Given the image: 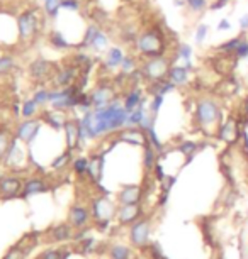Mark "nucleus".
<instances>
[{"label":"nucleus","mask_w":248,"mask_h":259,"mask_svg":"<svg viewBox=\"0 0 248 259\" xmlns=\"http://www.w3.org/2000/svg\"><path fill=\"white\" fill-rule=\"evenodd\" d=\"M128 112L124 105L112 102L108 107H100L94 112H88L80 124V132L87 134L88 137H97L110 131H118L128 124Z\"/></svg>","instance_id":"f257e3e1"},{"label":"nucleus","mask_w":248,"mask_h":259,"mask_svg":"<svg viewBox=\"0 0 248 259\" xmlns=\"http://www.w3.org/2000/svg\"><path fill=\"white\" fill-rule=\"evenodd\" d=\"M166 36L158 25L144 29L143 32L136 37L134 41V49L140 56H143L144 59L148 58H158V56L166 54Z\"/></svg>","instance_id":"f03ea898"},{"label":"nucleus","mask_w":248,"mask_h":259,"mask_svg":"<svg viewBox=\"0 0 248 259\" xmlns=\"http://www.w3.org/2000/svg\"><path fill=\"white\" fill-rule=\"evenodd\" d=\"M194 120L199 129L206 132H212L220 129V124L223 120V110L216 98L212 97H200L196 102Z\"/></svg>","instance_id":"7ed1b4c3"},{"label":"nucleus","mask_w":248,"mask_h":259,"mask_svg":"<svg viewBox=\"0 0 248 259\" xmlns=\"http://www.w3.org/2000/svg\"><path fill=\"white\" fill-rule=\"evenodd\" d=\"M175 58H166L165 56H158V58H148L144 59L141 64L140 71L143 75V78L150 81V83H155V81H162L168 78V71L172 68V61Z\"/></svg>","instance_id":"20e7f679"},{"label":"nucleus","mask_w":248,"mask_h":259,"mask_svg":"<svg viewBox=\"0 0 248 259\" xmlns=\"http://www.w3.org/2000/svg\"><path fill=\"white\" fill-rule=\"evenodd\" d=\"M150 232H152V222L150 219H140L130 229V241L134 248H144L150 241Z\"/></svg>","instance_id":"39448f33"},{"label":"nucleus","mask_w":248,"mask_h":259,"mask_svg":"<svg viewBox=\"0 0 248 259\" xmlns=\"http://www.w3.org/2000/svg\"><path fill=\"white\" fill-rule=\"evenodd\" d=\"M238 64V59L233 58L230 54H220L218 53L216 56H212L211 59V66H212V71H216L221 78H226V76H232L234 68Z\"/></svg>","instance_id":"423d86ee"},{"label":"nucleus","mask_w":248,"mask_h":259,"mask_svg":"<svg viewBox=\"0 0 248 259\" xmlns=\"http://www.w3.org/2000/svg\"><path fill=\"white\" fill-rule=\"evenodd\" d=\"M114 97H116V92H114L112 86L109 85H102L97 86L96 90L90 95V103L96 109H100V107H108L114 102Z\"/></svg>","instance_id":"0eeeda50"},{"label":"nucleus","mask_w":248,"mask_h":259,"mask_svg":"<svg viewBox=\"0 0 248 259\" xmlns=\"http://www.w3.org/2000/svg\"><path fill=\"white\" fill-rule=\"evenodd\" d=\"M240 127H238V122L234 119H228L226 122H223L218 129V137L221 141L226 142V144H233V142L238 141L240 137Z\"/></svg>","instance_id":"6e6552de"},{"label":"nucleus","mask_w":248,"mask_h":259,"mask_svg":"<svg viewBox=\"0 0 248 259\" xmlns=\"http://www.w3.org/2000/svg\"><path fill=\"white\" fill-rule=\"evenodd\" d=\"M116 215H118V220L122 224V226H132V224L138 222L141 219V207H140V204L121 205L116 212Z\"/></svg>","instance_id":"1a4fd4ad"},{"label":"nucleus","mask_w":248,"mask_h":259,"mask_svg":"<svg viewBox=\"0 0 248 259\" xmlns=\"http://www.w3.org/2000/svg\"><path fill=\"white\" fill-rule=\"evenodd\" d=\"M19 31L24 39H29L38 31V17L34 12H24L19 17Z\"/></svg>","instance_id":"9d476101"},{"label":"nucleus","mask_w":248,"mask_h":259,"mask_svg":"<svg viewBox=\"0 0 248 259\" xmlns=\"http://www.w3.org/2000/svg\"><path fill=\"white\" fill-rule=\"evenodd\" d=\"M190 70L186 66H180V64H172L168 71V80L177 86V88H184V86L189 85L190 81Z\"/></svg>","instance_id":"9b49d317"},{"label":"nucleus","mask_w":248,"mask_h":259,"mask_svg":"<svg viewBox=\"0 0 248 259\" xmlns=\"http://www.w3.org/2000/svg\"><path fill=\"white\" fill-rule=\"evenodd\" d=\"M119 137H121V141H124V142H130V144H134V146H143V148L146 144H150L146 132L140 127L126 129V131H122L119 134Z\"/></svg>","instance_id":"f8f14e48"},{"label":"nucleus","mask_w":248,"mask_h":259,"mask_svg":"<svg viewBox=\"0 0 248 259\" xmlns=\"http://www.w3.org/2000/svg\"><path fill=\"white\" fill-rule=\"evenodd\" d=\"M140 200H141V188L138 185L124 187L118 195L119 205H134V204H140Z\"/></svg>","instance_id":"ddd939ff"},{"label":"nucleus","mask_w":248,"mask_h":259,"mask_svg":"<svg viewBox=\"0 0 248 259\" xmlns=\"http://www.w3.org/2000/svg\"><path fill=\"white\" fill-rule=\"evenodd\" d=\"M114 214H116L114 205L110 204L108 198H97L94 202V215L99 220H109Z\"/></svg>","instance_id":"4468645a"},{"label":"nucleus","mask_w":248,"mask_h":259,"mask_svg":"<svg viewBox=\"0 0 248 259\" xmlns=\"http://www.w3.org/2000/svg\"><path fill=\"white\" fill-rule=\"evenodd\" d=\"M38 131H40V122L38 120H26L17 129V139L24 142H31L36 137Z\"/></svg>","instance_id":"2eb2a0df"},{"label":"nucleus","mask_w":248,"mask_h":259,"mask_svg":"<svg viewBox=\"0 0 248 259\" xmlns=\"http://www.w3.org/2000/svg\"><path fill=\"white\" fill-rule=\"evenodd\" d=\"M68 215H70V224L74 227H84L85 224L88 222V219H90L88 210L82 205H74L70 209V214Z\"/></svg>","instance_id":"dca6fc26"},{"label":"nucleus","mask_w":248,"mask_h":259,"mask_svg":"<svg viewBox=\"0 0 248 259\" xmlns=\"http://www.w3.org/2000/svg\"><path fill=\"white\" fill-rule=\"evenodd\" d=\"M20 190H22V183L17 178H4L0 181V193L6 198L19 195Z\"/></svg>","instance_id":"f3484780"},{"label":"nucleus","mask_w":248,"mask_h":259,"mask_svg":"<svg viewBox=\"0 0 248 259\" xmlns=\"http://www.w3.org/2000/svg\"><path fill=\"white\" fill-rule=\"evenodd\" d=\"M143 102H144L143 92H141L140 88H132L126 93V98H124V109H126V112L130 114V112H132L134 109H138Z\"/></svg>","instance_id":"a211bd4d"},{"label":"nucleus","mask_w":248,"mask_h":259,"mask_svg":"<svg viewBox=\"0 0 248 259\" xmlns=\"http://www.w3.org/2000/svg\"><path fill=\"white\" fill-rule=\"evenodd\" d=\"M192 54H194V49L190 47V44H187V42H178L177 49H175V56H177V58H180L184 61V66L189 68L190 71L194 70V64L190 63Z\"/></svg>","instance_id":"6ab92c4d"},{"label":"nucleus","mask_w":248,"mask_h":259,"mask_svg":"<svg viewBox=\"0 0 248 259\" xmlns=\"http://www.w3.org/2000/svg\"><path fill=\"white\" fill-rule=\"evenodd\" d=\"M218 88H220V93L224 95V97H228V95H234L240 90V81H238L234 76H226L218 83Z\"/></svg>","instance_id":"aec40b11"},{"label":"nucleus","mask_w":248,"mask_h":259,"mask_svg":"<svg viewBox=\"0 0 248 259\" xmlns=\"http://www.w3.org/2000/svg\"><path fill=\"white\" fill-rule=\"evenodd\" d=\"M243 36H245V34H240V36H234V37H232V39L224 41L223 44L216 46L214 51H216V53H220V54H230V56H233V53L236 51L238 44L242 42Z\"/></svg>","instance_id":"412c9836"},{"label":"nucleus","mask_w":248,"mask_h":259,"mask_svg":"<svg viewBox=\"0 0 248 259\" xmlns=\"http://www.w3.org/2000/svg\"><path fill=\"white\" fill-rule=\"evenodd\" d=\"M152 86H150V92H152V95H166L170 92H174L177 86H175L172 81H170L168 78L162 80V81H155V83H150Z\"/></svg>","instance_id":"4be33fe9"},{"label":"nucleus","mask_w":248,"mask_h":259,"mask_svg":"<svg viewBox=\"0 0 248 259\" xmlns=\"http://www.w3.org/2000/svg\"><path fill=\"white\" fill-rule=\"evenodd\" d=\"M124 53L119 47H110L108 51V56H106V64H108L109 68H119L124 61Z\"/></svg>","instance_id":"5701e85b"},{"label":"nucleus","mask_w":248,"mask_h":259,"mask_svg":"<svg viewBox=\"0 0 248 259\" xmlns=\"http://www.w3.org/2000/svg\"><path fill=\"white\" fill-rule=\"evenodd\" d=\"M146 110H144V102L141 103L138 109H134L132 112H130V115H128V126L130 127H140L141 122L146 117Z\"/></svg>","instance_id":"b1692460"},{"label":"nucleus","mask_w":248,"mask_h":259,"mask_svg":"<svg viewBox=\"0 0 248 259\" xmlns=\"http://www.w3.org/2000/svg\"><path fill=\"white\" fill-rule=\"evenodd\" d=\"M156 153L158 151L153 148L152 144L144 146V153H143V165L146 170H155L156 166Z\"/></svg>","instance_id":"393cba45"},{"label":"nucleus","mask_w":248,"mask_h":259,"mask_svg":"<svg viewBox=\"0 0 248 259\" xmlns=\"http://www.w3.org/2000/svg\"><path fill=\"white\" fill-rule=\"evenodd\" d=\"M50 68H51V64L48 61L38 59V61H34L31 66V75L36 76V78H44V76L50 75Z\"/></svg>","instance_id":"a878e982"},{"label":"nucleus","mask_w":248,"mask_h":259,"mask_svg":"<svg viewBox=\"0 0 248 259\" xmlns=\"http://www.w3.org/2000/svg\"><path fill=\"white\" fill-rule=\"evenodd\" d=\"M12 148V137L6 129H0V161L8 154Z\"/></svg>","instance_id":"bb28decb"},{"label":"nucleus","mask_w":248,"mask_h":259,"mask_svg":"<svg viewBox=\"0 0 248 259\" xmlns=\"http://www.w3.org/2000/svg\"><path fill=\"white\" fill-rule=\"evenodd\" d=\"M110 259H131V249L122 244H114L109 251Z\"/></svg>","instance_id":"cd10ccee"},{"label":"nucleus","mask_w":248,"mask_h":259,"mask_svg":"<svg viewBox=\"0 0 248 259\" xmlns=\"http://www.w3.org/2000/svg\"><path fill=\"white\" fill-rule=\"evenodd\" d=\"M198 149H199V144L198 142H194V141H184L178 144V151L184 154V156L187 158V161L194 156L196 153H198Z\"/></svg>","instance_id":"c85d7f7f"},{"label":"nucleus","mask_w":248,"mask_h":259,"mask_svg":"<svg viewBox=\"0 0 248 259\" xmlns=\"http://www.w3.org/2000/svg\"><path fill=\"white\" fill-rule=\"evenodd\" d=\"M65 131H66V137H68V146L74 148L75 141L78 139V136L82 134L80 132V126H76L74 122H68V124H65Z\"/></svg>","instance_id":"c756f323"},{"label":"nucleus","mask_w":248,"mask_h":259,"mask_svg":"<svg viewBox=\"0 0 248 259\" xmlns=\"http://www.w3.org/2000/svg\"><path fill=\"white\" fill-rule=\"evenodd\" d=\"M187 7L194 14H200V12H204L209 7V3L208 0H187Z\"/></svg>","instance_id":"7c9ffc66"},{"label":"nucleus","mask_w":248,"mask_h":259,"mask_svg":"<svg viewBox=\"0 0 248 259\" xmlns=\"http://www.w3.org/2000/svg\"><path fill=\"white\" fill-rule=\"evenodd\" d=\"M209 36V25L208 24H199L198 27H196V44H204V41L208 39Z\"/></svg>","instance_id":"2f4dec72"},{"label":"nucleus","mask_w":248,"mask_h":259,"mask_svg":"<svg viewBox=\"0 0 248 259\" xmlns=\"http://www.w3.org/2000/svg\"><path fill=\"white\" fill-rule=\"evenodd\" d=\"M42 190H46L44 181H41V180H31V181H28V183H26L24 193H38V192H42Z\"/></svg>","instance_id":"473e14b6"},{"label":"nucleus","mask_w":248,"mask_h":259,"mask_svg":"<svg viewBox=\"0 0 248 259\" xmlns=\"http://www.w3.org/2000/svg\"><path fill=\"white\" fill-rule=\"evenodd\" d=\"M233 58H236L238 61H240V59H246L248 58V39H246L245 36H243L242 42L238 44L236 51L233 53Z\"/></svg>","instance_id":"72a5a7b5"},{"label":"nucleus","mask_w":248,"mask_h":259,"mask_svg":"<svg viewBox=\"0 0 248 259\" xmlns=\"http://www.w3.org/2000/svg\"><path fill=\"white\" fill-rule=\"evenodd\" d=\"M70 234H72L70 226H60L56 229H53V239L56 241H65L70 237Z\"/></svg>","instance_id":"f704fd0d"},{"label":"nucleus","mask_w":248,"mask_h":259,"mask_svg":"<svg viewBox=\"0 0 248 259\" xmlns=\"http://www.w3.org/2000/svg\"><path fill=\"white\" fill-rule=\"evenodd\" d=\"M164 97L165 95H153L152 97V102H150V114L152 115H156L160 107L164 105Z\"/></svg>","instance_id":"c9c22d12"},{"label":"nucleus","mask_w":248,"mask_h":259,"mask_svg":"<svg viewBox=\"0 0 248 259\" xmlns=\"http://www.w3.org/2000/svg\"><path fill=\"white\" fill-rule=\"evenodd\" d=\"M121 68H122L124 75H130V73H132V71H138V70H134V68H136V59L132 58V56H126V58H124Z\"/></svg>","instance_id":"e433bc0d"},{"label":"nucleus","mask_w":248,"mask_h":259,"mask_svg":"<svg viewBox=\"0 0 248 259\" xmlns=\"http://www.w3.org/2000/svg\"><path fill=\"white\" fill-rule=\"evenodd\" d=\"M92 47H94V49H106V47H108V36H106V34L100 31L96 36V39H94Z\"/></svg>","instance_id":"4c0bfd02"},{"label":"nucleus","mask_w":248,"mask_h":259,"mask_svg":"<svg viewBox=\"0 0 248 259\" xmlns=\"http://www.w3.org/2000/svg\"><path fill=\"white\" fill-rule=\"evenodd\" d=\"M62 7V0H46V12H48V15H56V10Z\"/></svg>","instance_id":"58836bf2"},{"label":"nucleus","mask_w":248,"mask_h":259,"mask_svg":"<svg viewBox=\"0 0 248 259\" xmlns=\"http://www.w3.org/2000/svg\"><path fill=\"white\" fill-rule=\"evenodd\" d=\"M38 109V103L34 102V100H28L24 103V107H22V114H24V117H31V115L36 112Z\"/></svg>","instance_id":"ea45409f"},{"label":"nucleus","mask_w":248,"mask_h":259,"mask_svg":"<svg viewBox=\"0 0 248 259\" xmlns=\"http://www.w3.org/2000/svg\"><path fill=\"white\" fill-rule=\"evenodd\" d=\"M87 170H88V161H87V159H84V158L76 159V161H75V171L82 175V173H85Z\"/></svg>","instance_id":"a19ab883"},{"label":"nucleus","mask_w":248,"mask_h":259,"mask_svg":"<svg viewBox=\"0 0 248 259\" xmlns=\"http://www.w3.org/2000/svg\"><path fill=\"white\" fill-rule=\"evenodd\" d=\"M12 64H14V61H12V58H8V56H6V58H0V73H6L12 68Z\"/></svg>","instance_id":"79ce46f5"},{"label":"nucleus","mask_w":248,"mask_h":259,"mask_svg":"<svg viewBox=\"0 0 248 259\" xmlns=\"http://www.w3.org/2000/svg\"><path fill=\"white\" fill-rule=\"evenodd\" d=\"M4 259H24V253L20 251L19 248H14V249H10V251L7 253V256Z\"/></svg>","instance_id":"37998d69"},{"label":"nucleus","mask_w":248,"mask_h":259,"mask_svg":"<svg viewBox=\"0 0 248 259\" xmlns=\"http://www.w3.org/2000/svg\"><path fill=\"white\" fill-rule=\"evenodd\" d=\"M62 7L65 8H72V10H78V2L76 0H62Z\"/></svg>","instance_id":"c03bdc74"},{"label":"nucleus","mask_w":248,"mask_h":259,"mask_svg":"<svg viewBox=\"0 0 248 259\" xmlns=\"http://www.w3.org/2000/svg\"><path fill=\"white\" fill-rule=\"evenodd\" d=\"M228 2H230V0H214V2L209 5V8H211V10H220V8H223V7L228 5Z\"/></svg>","instance_id":"a18cd8bd"},{"label":"nucleus","mask_w":248,"mask_h":259,"mask_svg":"<svg viewBox=\"0 0 248 259\" xmlns=\"http://www.w3.org/2000/svg\"><path fill=\"white\" fill-rule=\"evenodd\" d=\"M238 24H240L242 34H246V32H248V14L242 15V17H240V20H238Z\"/></svg>","instance_id":"49530a36"},{"label":"nucleus","mask_w":248,"mask_h":259,"mask_svg":"<svg viewBox=\"0 0 248 259\" xmlns=\"http://www.w3.org/2000/svg\"><path fill=\"white\" fill-rule=\"evenodd\" d=\"M230 29H232V22L228 19H221L218 24V31H230Z\"/></svg>","instance_id":"de8ad7c7"},{"label":"nucleus","mask_w":248,"mask_h":259,"mask_svg":"<svg viewBox=\"0 0 248 259\" xmlns=\"http://www.w3.org/2000/svg\"><path fill=\"white\" fill-rule=\"evenodd\" d=\"M42 259H62V256H60L58 251H48L42 256Z\"/></svg>","instance_id":"09e8293b"}]
</instances>
